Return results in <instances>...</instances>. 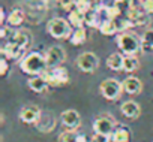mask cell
Segmentation results:
<instances>
[{
	"instance_id": "836d02e7",
	"label": "cell",
	"mask_w": 153,
	"mask_h": 142,
	"mask_svg": "<svg viewBox=\"0 0 153 142\" xmlns=\"http://www.w3.org/2000/svg\"><path fill=\"white\" fill-rule=\"evenodd\" d=\"M140 2H144V0H140Z\"/></svg>"
},
{
	"instance_id": "e0dca14e",
	"label": "cell",
	"mask_w": 153,
	"mask_h": 142,
	"mask_svg": "<svg viewBox=\"0 0 153 142\" xmlns=\"http://www.w3.org/2000/svg\"><path fill=\"white\" fill-rule=\"evenodd\" d=\"M123 63H125V54H120V52H114V54L108 55V58H107V66L111 70H114V72L123 70Z\"/></svg>"
},
{
	"instance_id": "5b68a950",
	"label": "cell",
	"mask_w": 153,
	"mask_h": 142,
	"mask_svg": "<svg viewBox=\"0 0 153 142\" xmlns=\"http://www.w3.org/2000/svg\"><path fill=\"white\" fill-rule=\"evenodd\" d=\"M101 94L107 99V100H117L123 91V84L119 82L117 79L114 78H108L105 81L101 82Z\"/></svg>"
},
{
	"instance_id": "ac0fdd59",
	"label": "cell",
	"mask_w": 153,
	"mask_h": 142,
	"mask_svg": "<svg viewBox=\"0 0 153 142\" xmlns=\"http://www.w3.org/2000/svg\"><path fill=\"white\" fill-rule=\"evenodd\" d=\"M84 23L89 27H98L101 26V12L98 9H89L87 12H84Z\"/></svg>"
},
{
	"instance_id": "ba28073f",
	"label": "cell",
	"mask_w": 153,
	"mask_h": 142,
	"mask_svg": "<svg viewBox=\"0 0 153 142\" xmlns=\"http://www.w3.org/2000/svg\"><path fill=\"white\" fill-rule=\"evenodd\" d=\"M45 58H47V66H48V69L57 67V66H62L63 61L66 60V52H65V49H63L62 46L54 45V46H51V48L47 51Z\"/></svg>"
},
{
	"instance_id": "44dd1931",
	"label": "cell",
	"mask_w": 153,
	"mask_h": 142,
	"mask_svg": "<svg viewBox=\"0 0 153 142\" xmlns=\"http://www.w3.org/2000/svg\"><path fill=\"white\" fill-rule=\"evenodd\" d=\"M11 40L15 42L18 46L26 49L30 45V42H32V36H30V33L27 30H20V32H15V35H14V38Z\"/></svg>"
},
{
	"instance_id": "d6986e66",
	"label": "cell",
	"mask_w": 153,
	"mask_h": 142,
	"mask_svg": "<svg viewBox=\"0 0 153 142\" xmlns=\"http://www.w3.org/2000/svg\"><path fill=\"white\" fill-rule=\"evenodd\" d=\"M54 126H56V120H54V117H53L51 114H48V115L42 114L41 120L36 123V127H38L41 132H44V133L51 132V130L54 129Z\"/></svg>"
},
{
	"instance_id": "1f68e13d",
	"label": "cell",
	"mask_w": 153,
	"mask_h": 142,
	"mask_svg": "<svg viewBox=\"0 0 153 142\" xmlns=\"http://www.w3.org/2000/svg\"><path fill=\"white\" fill-rule=\"evenodd\" d=\"M143 9L147 12V14H152L153 15V0H144V2H140Z\"/></svg>"
},
{
	"instance_id": "30bf717a",
	"label": "cell",
	"mask_w": 153,
	"mask_h": 142,
	"mask_svg": "<svg viewBox=\"0 0 153 142\" xmlns=\"http://www.w3.org/2000/svg\"><path fill=\"white\" fill-rule=\"evenodd\" d=\"M60 121L68 130H75V129H78V126L81 123V117L75 109H66L62 112Z\"/></svg>"
},
{
	"instance_id": "d4e9b609",
	"label": "cell",
	"mask_w": 153,
	"mask_h": 142,
	"mask_svg": "<svg viewBox=\"0 0 153 142\" xmlns=\"http://www.w3.org/2000/svg\"><path fill=\"white\" fill-rule=\"evenodd\" d=\"M140 67V61L137 55H125V63H123V70L128 74H132Z\"/></svg>"
},
{
	"instance_id": "4316f807",
	"label": "cell",
	"mask_w": 153,
	"mask_h": 142,
	"mask_svg": "<svg viewBox=\"0 0 153 142\" xmlns=\"http://www.w3.org/2000/svg\"><path fill=\"white\" fill-rule=\"evenodd\" d=\"M116 21V26H117V30L120 32V33H123V32H126L129 27H132V23L129 21V18L126 17V18H117V20H114Z\"/></svg>"
},
{
	"instance_id": "4fadbf2b",
	"label": "cell",
	"mask_w": 153,
	"mask_h": 142,
	"mask_svg": "<svg viewBox=\"0 0 153 142\" xmlns=\"http://www.w3.org/2000/svg\"><path fill=\"white\" fill-rule=\"evenodd\" d=\"M122 84H123V91L128 93V94H131V96H135V94H140L141 93L143 84H141V81L137 77H128Z\"/></svg>"
},
{
	"instance_id": "9a60e30c",
	"label": "cell",
	"mask_w": 153,
	"mask_h": 142,
	"mask_svg": "<svg viewBox=\"0 0 153 142\" xmlns=\"http://www.w3.org/2000/svg\"><path fill=\"white\" fill-rule=\"evenodd\" d=\"M132 138V132L128 126L125 124H117L116 126V130L111 136V141L113 142H129Z\"/></svg>"
},
{
	"instance_id": "2e32d148",
	"label": "cell",
	"mask_w": 153,
	"mask_h": 142,
	"mask_svg": "<svg viewBox=\"0 0 153 142\" xmlns=\"http://www.w3.org/2000/svg\"><path fill=\"white\" fill-rule=\"evenodd\" d=\"M27 85L32 91L35 93H44L50 85L47 82V79L44 78V75H36V77H30V79L27 81Z\"/></svg>"
},
{
	"instance_id": "52a82bcc",
	"label": "cell",
	"mask_w": 153,
	"mask_h": 142,
	"mask_svg": "<svg viewBox=\"0 0 153 142\" xmlns=\"http://www.w3.org/2000/svg\"><path fill=\"white\" fill-rule=\"evenodd\" d=\"M75 64H76V67H78L81 72L92 74L99 66V58L93 52H83V54H80L78 57H76Z\"/></svg>"
},
{
	"instance_id": "603a6c76",
	"label": "cell",
	"mask_w": 153,
	"mask_h": 142,
	"mask_svg": "<svg viewBox=\"0 0 153 142\" xmlns=\"http://www.w3.org/2000/svg\"><path fill=\"white\" fill-rule=\"evenodd\" d=\"M86 39H87V32H86V29H84V27H78V29H75V30L72 32L71 38H69L71 43H72V45H75V46H78V45L84 43V42H86Z\"/></svg>"
},
{
	"instance_id": "5bb4252c",
	"label": "cell",
	"mask_w": 153,
	"mask_h": 142,
	"mask_svg": "<svg viewBox=\"0 0 153 142\" xmlns=\"http://www.w3.org/2000/svg\"><path fill=\"white\" fill-rule=\"evenodd\" d=\"M120 111L122 114L126 117V118H131V120H135L140 117L141 114V109H140V105L134 100H128V102H123L122 106H120Z\"/></svg>"
},
{
	"instance_id": "7c38bea8",
	"label": "cell",
	"mask_w": 153,
	"mask_h": 142,
	"mask_svg": "<svg viewBox=\"0 0 153 142\" xmlns=\"http://www.w3.org/2000/svg\"><path fill=\"white\" fill-rule=\"evenodd\" d=\"M24 48H21V46H18L15 42H12V40H9L8 43H5L3 46H2V54H3V57H6V58H11V60H18V58H23V55H24Z\"/></svg>"
},
{
	"instance_id": "3957f363",
	"label": "cell",
	"mask_w": 153,
	"mask_h": 142,
	"mask_svg": "<svg viewBox=\"0 0 153 142\" xmlns=\"http://www.w3.org/2000/svg\"><path fill=\"white\" fill-rule=\"evenodd\" d=\"M47 32L54 39H68L72 35V26L65 18H51L47 24Z\"/></svg>"
},
{
	"instance_id": "8992f818",
	"label": "cell",
	"mask_w": 153,
	"mask_h": 142,
	"mask_svg": "<svg viewBox=\"0 0 153 142\" xmlns=\"http://www.w3.org/2000/svg\"><path fill=\"white\" fill-rule=\"evenodd\" d=\"M116 121L111 115H101L95 120L93 123V130L95 133L98 135H102V136H107V138H111L114 130H116Z\"/></svg>"
},
{
	"instance_id": "d6a6232c",
	"label": "cell",
	"mask_w": 153,
	"mask_h": 142,
	"mask_svg": "<svg viewBox=\"0 0 153 142\" xmlns=\"http://www.w3.org/2000/svg\"><path fill=\"white\" fill-rule=\"evenodd\" d=\"M6 20H8V17H6V14H5V9L2 8V9H0V23L3 24Z\"/></svg>"
},
{
	"instance_id": "cb8c5ba5",
	"label": "cell",
	"mask_w": 153,
	"mask_h": 142,
	"mask_svg": "<svg viewBox=\"0 0 153 142\" xmlns=\"http://www.w3.org/2000/svg\"><path fill=\"white\" fill-rule=\"evenodd\" d=\"M99 32H101L104 36H113V35L119 33L114 20H102V23H101V26H99Z\"/></svg>"
},
{
	"instance_id": "4dcf8cb0",
	"label": "cell",
	"mask_w": 153,
	"mask_h": 142,
	"mask_svg": "<svg viewBox=\"0 0 153 142\" xmlns=\"http://www.w3.org/2000/svg\"><path fill=\"white\" fill-rule=\"evenodd\" d=\"M59 5L65 11H72V6H75V0H59Z\"/></svg>"
},
{
	"instance_id": "484cf974",
	"label": "cell",
	"mask_w": 153,
	"mask_h": 142,
	"mask_svg": "<svg viewBox=\"0 0 153 142\" xmlns=\"http://www.w3.org/2000/svg\"><path fill=\"white\" fill-rule=\"evenodd\" d=\"M141 48L143 51H152L153 52V30H146L141 36Z\"/></svg>"
},
{
	"instance_id": "83f0119b",
	"label": "cell",
	"mask_w": 153,
	"mask_h": 142,
	"mask_svg": "<svg viewBox=\"0 0 153 142\" xmlns=\"http://www.w3.org/2000/svg\"><path fill=\"white\" fill-rule=\"evenodd\" d=\"M60 139H62V142H76L78 135L75 133V130H66L60 135Z\"/></svg>"
},
{
	"instance_id": "f1b7e54d",
	"label": "cell",
	"mask_w": 153,
	"mask_h": 142,
	"mask_svg": "<svg viewBox=\"0 0 153 142\" xmlns=\"http://www.w3.org/2000/svg\"><path fill=\"white\" fill-rule=\"evenodd\" d=\"M14 35H15V32L12 30V27L11 26H3L2 27V30H0V36H2L3 39H8V38H14Z\"/></svg>"
},
{
	"instance_id": "277c9868",
	"label": "cell",
	"mask_w": 153,
	"mask_h": 142,
	"mask_svg": "<svg viewBox=\"0 0 153 142\" xmlns=\"http://www.w3.org/2000/svg\"><path fill=\"white\" fill-rule=\"evenodd\" d=\"M42 75H44V78L47 79V82H48L50 87H60V85H65V84L69 81L68 69L63 67V66L51 67L50 70L47 69Z\"/></svg>"
},
{
	"instance_id": "9c48e42d",
	"label": "cell",
	"mask_w": 153,
	"mask_h": 142,
	"mask_svg": "<svg viewBox=\"0 0 153 142\" xmlns=\"http://www.w3.org/2000/svg\"><path fill=\"white\" fill-rule=\"evenodd\" d=\"M42 117L41 109L36 105H27L20 111V120L26 124H36Z\"/></svg>"
},
{
	"instance_id": "6da1fadb",
	"label": "cell",
	"mask_w": 153,
	"mask_h": 142,
	"mask_svg": "<svg viewBox=\"0 0 153 142\" xmlns=\"http://www.w3.org/2000/svg\"><path fill=\"white\" fill-rule=\"evenodd\" d=\"M20 67L24 74L30 75V77H36V75H42L45 70L48 69L47 66V58L45 55H42L41 52H29L27 55H24L20 61Z\"/></svg>"
},
{
	"instance_id": "8fae6325",
	"label": "cell",
	"mask_w": 153,
	"mask_h": 142,
	"mask_svg": "<svg viewBox=\"0 0 153 142\" xmlns=\"http://www.w3.org/2000/svg\"><path fill=\"white\" fill-rule=\"evenodd\" d=\"M128 18L132 23V26H144L146 23H149L147 12L143 9V6L138 8V6L131 5L129 6V11H128Z\"/></svg>"
},
{
	"instance_id": "f546056e",
	"label": "cell",
	"mask_w": 153,
	"mask_h": 142,
	"mask_svg": "<svg viewBox=\"0 0 153 142\" xmlns=\"http://www.w3.org/2000/svg\"><path fill=\"white\" fill-rule=\"evenodd\" d=\"M9 70V63H8V58L6 57H2L0 58V75H6Z\"/></svg>"
},
{
	"instance_id": "7a4b0ae2",
	"label": "cell",
	"mask_w": 153,
	"mask_h": 142,
	"mask_svg": "<svg viewBox=\"0 0 153 142\" xmlns=\"http://www.w3.org/2000/svg\"><path fill=\"white\" fill-rule=\"evenodd\" d=\"M117 46L120 48V52L125 55H137L143 48H141V39L131 32H123L117 36L116 39Z\"/></svg>"
},
{
	"instance_id": "ffe728a7",
	"label": "cell",
	"mask_w": 153,
	"mask_h": 142,
	"mask_svg": "<svg viewBox=\"0 0 153 142\" xmlns=\"http://www.w3.org/2000/svg\"><path fill=\"white\" fill-rule=\"evenodd\" d=\"M68 21L71 23L72 27L78 29V27H84V12L78 11L76 8H74L72 11H69V17H68Z\"/></svg>"
},
{
	"instance_id": "7402d4cb",
	"label": "cell",
	"mask_w": 153,
	"mask_h": 142,
	"mask_svg": "<svg viewBox=\"0 0 153 142\" xmlns=\"http://www.w3.org/2000/svg\"><path fill=\"white\" fill-rule=\"evenodd\" d=\"M24 18H26V15H24V12H23L21 9H14V11L9 12L6 23H8V26H11V27H20V26L24 23Z\"/></svg>"
}]
</instances>
